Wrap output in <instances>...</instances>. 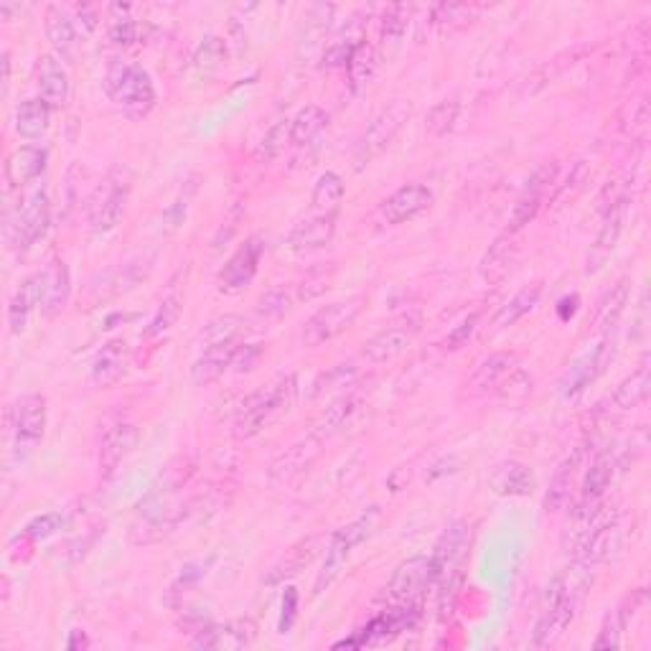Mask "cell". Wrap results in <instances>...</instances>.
<instances>
[{
  "mask_svg": "<svg viewBox=\"0 0 651 651\" xmlns=\"http://www.w3.org/2000/svg\"><path fill=\"white\" fill-rule=\"evenodd\" d=\"M295 384H298V379H295L293 374H288V377L270 384L268 390H260L247 397V400L242 402L240 412H237V420H234V435L240 440L255 438V435L268 428L275 418H280L283 412H288L295 400Z\"/></svg>",
  "mask_w": 651,
  "mask_h": 651,
  "instance_id": "obj_1",
  "label": "cell"
},
{
  "mask_svg": "<svg viewBox=\"0 0 651 651\" xmlns=\"http://www.w3.org/2000/svg\"><path fill=\"white\" fill-rule=\"evenodd\" d=\"M105 90L130 120H143L156 107V87L151 74L138 64L115 62L105 77Z\"/></svg>",
  "mask_w": 651,
  "mask_h": 651,
  "instance_id": "obj_2",
  "label": "cell"
},
{
  "mask_svg": "<svg viewBox=\"0 0 651 651\" xmlns=\"http://www.w3.org/2000/svg\"><path fill=\"white\" fill-rule=\"evenodd\" d=\"M377 522H379V514L374 512V509H369L367 514H362V517L354 519L351 524L336 529V535L331 537V542H329V550H326V560H323L321 573H318V578H316V588H313V593H316V596H321L323 590L329 588V585L339 578L341 570H344V565H346V560H349L351 550H354L357 545H362L364 540H369V537L374 535Z\"/></svg>",
  "mask_w": 651,
  "mask_h": 651,
  "instance_id": "obj_3",
  "label": "cell"
},
{
  "mask_svg": "<svg viewBox=\"0 0 651 651\" xmlns=\"http://www.w3.org/2000/svg\"><path fill=\"white\" fill-rule=\"evenodd\" d=\"M364 306H367V298H364V295H354V298H346V301H336L329 303V306L318 308L306 321L303 344L316 349V346L334 341L336 336H341L346 329L354 326V321H357L359 313L364 311Z\"/></svg>",
  "mask_w": 651,
  "mask_h": 651,
  "instance_id": "obj_4",
  "label": "cell"
},
{
  "mask_svg": "<svg viewBox=\"0 0 651 651\" xmlns=\"http://www.w3.org/2000/svg\"><path fill=\"white\" fill-rule=\"evenodd\" d=\"M13 430V453L18 461L28 458L39 448L46 433V397L44 395H23L11 410Z\"/></svg>",
  "mask_w": 651,
  "mask_h": 651,
  "instance_id": "obj_5",
  "label": "cell"
},
{
  "mask_svg": "<svg viewBox=\"0 0 651 651\" xmlns=\"http://www.w3.org/2000/svg\"><path fill=\"white\" fill-rule=\"evenodd\" d=\"M435 583H438V575H435L433 557L415 555L397 565L390 583H387V596L400 606H418L430 585Z\"/></svg>",
  "mask_w": 651,
  "mask_h": 651,
  "instance_id": "obj_6",
  "label": "cell"
},
{
  "mask_svg": "<svg viewBox=\"0 0 651 651\" xmlns=\"http://www.w3.org/2000/svg\"><path fill=\"white\" fill-rule=\"evenodd\" d=\"M46 224H49V191L44 186H36L18 209L16 219L6 224L8 245L26 250L46 232Z\"/></svg>",
  "mask_w": 651,
  "mask_h": 651,
  "instance_id": "obj_7",
  "label": "cell"
},
{
  "mask_svg": "<svg viewBox=\"0 0 651 651\" xmlns=\"http://www.w3.org/2000/svg\"><path fill=\"white\" fill-rule=\"evenodd\" d=\"M128 191L130 184L123 181L120 176H107L100 186H97L95 196L90 204V224L92 232L107 234L123 222L125 217V204H128Z\"/></svg>",
  "mask_w": 651,
  "mask_h": 651,
  "instance_id": "obj_8",
  "label": "cell"
},
{
  "mask_svg": "<svg viewBox=\"0 0 651 651\" xmlns=\"http://www.w3.org/2000/svg\"><path fill=\"white\" fill-rule=\"evenodd\" d=\"M262 252H265V242L260 237H250L245 240V245H240V250L234 252L224 268L219 270L217 288L219 293L224 295H237L252 283V278L257 275V268H260Z\"/></svg>",
  "mask_w": 651,
  "mask_h": 651,
  "instance_id": "obj_9",
  "label": "cell"
},
{
  "mask_svg": "<svg viewBox=\"0 0 651 651\" xmlns=\"http://www.w3.org/2000/svg\"><path fill=\"white\" fill-rule=\"evenodd\" d=\"M468 540H471V532H468V524L463 522H453L451 527L443 532V537L435 545L433 565H435V575L440 580H446L448 585H456L458 575H461L463 560H466L468 552Z\"/></svg>",
  "mask_w": 651,
  "mask_h": 651,
  "instance_id": "obj_10",
  "label": "cell"
},
{
  "mask_svg": "<svg viewBox=\"0 0 651 651\" xmlns=\"http://www.w3.org/2000/svg\"><path fill=\"white\" fill-rule=\"evenodd\" d=\"M418 331H420L418 316L402 318V321L392 323V326L382 329L379 334H374L372 339L364 344L362 357L367 359L369 364L392 362L395 357H400L402 351H407V346L412 344V339H415Z\"/></svg>",
  "mask_w": 651,
  "mask_h": 651,
  "instance_id": "obj_11",
  "label": "cell"
},
{
  "mask_svg": "<svg viewBox=\"0 0 651 651\" xmlns=\"http://www.w3.org/2000/svg\"><path fill=\"white\" fill-rule=\"evenodd\" d=\"M257 626L252 618H234L227 624H212L196 631V639L191 641L194 649L212 651H240L255 641Z\"/></svg>",
  "mask_w": 651,
  "mask_h": 651,
  "instance_id": "obj_12",
  "label": "cell"
},
{
  "mask_svg": "<svg viewBox=\"0 0 651 651\" xmlns=\"http://www.w3.org/2000/svg\"><path fill=\"white\" fill-rule=\"evenodd\" d=\"M433 204V191L423 184H407L400 186L390 199H384L379 206V214L387 224L397 227V224L412 222L423 212H428V206Z\"/></svg>",
  "mask_w": 651,
  "mask_h": 651,
  "instance_id": "obj_13",
  "label": "cell"
},
{
  "mask_svg": "<svg viewBox=\"0 0 651 651\" xmlns=\"http://www.w3.org/2000/svg\"><path fill=\"white\" fill-rule=\"evenodd\" d=\"M407 117H410V102L392 100L390 105L382 107V112L374 117L367 135H364V153H367V158L382 153L397 138L402 125L407 123Z\"/></svg>",
  "mask_w": 651,
  "mask_h": 651,
  "instance_id": "obj_14",
  "label": "cell"
},
{
  "mask_svg": "<svg viewBox=\"0 0 651 651\" xmlns=\"http://www.w3.org/2000/svg\"><path fill=\"white\" fill-rule=\"evenodd\" d=\"M140 433L133 423H115L102 435L100 471L105 479L115 476V471L125 463V458L138 448Z\"/></svg>",
  "mask_w": 651,
  "mask_h": 651,
  "instance_id": "obj_15",
  "label": "cell"
},
{
  "mask_svg": "<svg viewBox=\"0 0 651 651\" xmlns=\"http://www.w3.org/2000/svg\"><path fill=\"white\" fill-rule=\"evenodd\" d=\"M552 171H555L552 166H542V168H537L532 176H529L522 196H519L517 204H514L512 217H509V229H507L509 234H517L519 229H524L529 222H532V219L537 217L542 201H545L547 186H550V181H552Z\"/></svg>",
  "mask_w": 651,
  "mask_h": 651,
  "instance_id": "obj_16",
  "label": "cell"
},
{
  "mask_svg": "<svg viewBox=\"0 0 651 651\" xmlns=\"http://www.w3.org/2000/svg\"><path fill=\"white\" fill-rule=\"evenodd\" d=\"M321 446H323V438L316 433H311L306 440L290 446L288 451L280 453V456L273 461V466H270V479H273L275 484H288V481H293L295 476H301V473L316 461L318 453H321Z\"/></svg>",
  "mask_w": 651,
  "mask_h": 651,
  "instance_id": "obj_17",
  "label": "cell"
},
{
  "mask_svg": "<svg viewBox=\"0 0 651 651\" xmlns=\"http://www.w3.org/2000/svg\"><path fill=\"white\" fill-rule=\"evenodd\" d=\"M489 489L496 496L524 499V496H532V491H535V476H532V471L524 463L501 461L489 473Z\"/></svg>",
  "mask_w": 651,
  "mask_h": 651,
  "instance_id": "obj_18",
  "label": "cell"
},
{
  "mask_svg": "<svg viewBox=\"0 0 651 651\" xmlns=\"http://www.w3.org/2000/svg\"><path fill=\"white\" fill-rule=\"evenodd\" d=\"M36 84H39V97L51 107V110H62L69 100V77L67 69L54 54H44L39 59V69H36Z\"/></svg>",
  "mask_w": 651,
  "mask_h": 651,
  "instance_id": "obj_19",
  "label": "cell"
},
{
  "mask_svg": "<svg viewBox=\"0 0 651 651\" xmlns=\"http://www.w3.org/2000/svg\"><path fill=\"white\" fill-rule=\"evenodd\" d=\"M624 229V199H613V204L606 206V217H603V227L596 237V245L590 250L588 257V273H596L603 268V262L613 255Z\"/></svg>",
  "mask_w": 651,
  "mask_h": 651,
  "instance_id": "obj_20",
  "label": "cell"
},
{
  "mask_svg": "<svg viewBox=\"0 0 651 651\" xmlns=\"http://www.w3.org/2000/svg\"><path fill=\"white\" fill-rule=\"evenodd\" d=\"M46 158L49 156L39 145H21V148H16L6 158V184L11 189H21V186L36 181L44 173Z\"/></svg>",
  "mask_w": 651,
  "mask_h": 651,
  "instance_id": "obj_21",
  "label": "cell"
},
{
  "mask_svg": "<svg viewBox=\"0 0 651 651\" xmlns=\"http://www.w3.org/2000/svg\"><path fill=\"white\" fill-rule=\"evenodd\" d=\"M336 232V214H316L311 219H303L293 227L288 237L290 250L295 252H311L318 247H326L334 240Z\"/></svg>",
  "mask_w": 651,
  "mask_h": 651,
  "instance_id": "obj_22",
  "label": "cell"
},
{
  "mask_svg": "<svg viewBox=\"0 0 651 651\" xmlns=\"http://www.w3.org/2000/svg\"><path fill=\"white\" fill-rule=\"evenodd\" d=\"M514 260H517V242H514L512 234H501L489 245V250L484 252L479 265L481 278L489 285H499L507 280V275L512 273Z\"/></svg>",
  "mask_w": 651,
  "mask_h": 651,
  "instance_id": "obj_23",
  "label": "cell"
},
{
  "mask_svg": "<svg viewBox=\"0 0 651 651\" xmlns=\"http://www.w3.org/2000/svg\"><path fill=\"white\" fill-rule=\"evenodd\" d=\"M608 359H611V346H608V339H603L596 349L590 351V354H585L580 362H575L573 367H570L568 377H565V382H562V395L565 397L580 395V392H583L585 387H588V384L593 382L603 369H606Z\"/></svg>",
  "mask_w": 651,
  "mask_h": 651,
  "instance_id": "obj_24",
  "label": "cell"
},
{
  "mask_svg": "<svg viewBox=\"0 0 651 651\" xmlns=\"http://www.w3.org/2000/svg\"><path fill=\"white\" fill-rule=\"evenodd\" d=\"M41 295H44V273L28 275L18 290L13 293L11 306H8V326L13 334H23L26 331L28 316L41 306Z\"/></svg>",
  "mask_w": 651,
  "mask_h": 651,
  "instance_id": "obj_25",
  "label": "cell"
},
{
  "mask_svg": "<svg viewBox=\"0 0 651 651\" xmlns=\"http://www.w3.org/2000/svg\"><path fill=\"white\" fill-rule=\"evenodd\" d=\"M130 364V349L123 339H115L110 344L102 346L97 351L95 362H92V379L100 387H112L115 382L125 377Z\"/></svg>",
  "mask_w": 651,
  "mask_h": 651,
  "instance_id": "obj_26",
  "label": "cell"
},
{
  "mask_svg": "<svg viewBox=\"0 0 651 651\" xmlns=\"http://www.w3.org/2000/svg\"><path fill=\"white\" fill-rule=\"evenodd\" d=\"M69 290H72V278H69L67 262L54 260L44 270V295H41V311H44V316H56L67 306Z\"/></svg>",
  "mask_w": 651,
  "mask_h": 651,
  "instance_id": "obj_27",
  "label": "cell"
},
{
  "mask_svg": "<svg viewBox=\"0 0 651 651\" xmlns=\"http://www.w3.org/2000/svg\"><path fill=\"white\" fill-rule=\"evenodd\" d=\"M240 346L229 344V346H212V349L201 351V357L196 359L194 367H191V379L199 387H206V384L217 382L234 362V354H237Z\"/></svg>",
  "mask_w": 651,
  "mask_h": 651,
  "instance_id": "obj_28",
  "label": "cell"
},
{
  "mask_svg": "<svg viewBox=\"0 0 651 651\" xmlns=\"http://www.w3.org/2000/svg\"><path fill=\"white\" fill-rule=\"evenodd\" d=\"M51 125V107L41 97L26 100L16 110V133L26 140L44 138Z\"/></svg>",
  "mask_w": 651,
  "mask_h": 651,
  "instance_id": "obj_29",
  "label": "cell"
},
{
  "mask_svg": "<svg viewBox=\"0 0 651 651\" xmlns=\"http://www.w3.org/2000/svg\"><path fill=\"white\" fill-rule=\"evenodd\" d=\"M44 28H46V39L51 41L56 51L62 56L72 54L74 44H77V26H74V18L64 11L62 6H49L46 8V18H44Z\"/></svg>",
  "mask_w": 651,
  "mask_h": 651,
  "instance_id": "obj_30",
  "label": "cell"
},
{
  "mask_svg": "<svg viewBox=\"0 0 651 651\" xmlns=\"http://www.w3.org/2000/svg\"><path fill=\"white\" fill-rule=\"evenodd\" d=\"M517 362H519L517 354H512V351H499V354H491L489 359H484V362L476 367V372H473L471 384H468V387H473V390H489V387H496L501 379L517 369Z\"/></svg>",
  "mask_w": 651,
  "mask_h": 651,
  "instance_id": "obj_31",
  "label": "cell"
},
{
  "mask_svg": "<svg viewBox=\"0 0 651 651\" xmlns=\"http://www.w3.org/2000/svg\"><path fill=\"white\" fill-rule=\"evenodd\" d=\"M649 387H651V367H649V359H644L631 377H626L624 382L618 384L616 392H613V405H616L618 410H631V407L641 405V402L649 397Z\"/></svg>",
  "mask_w": 651,
  "mask_h": 651,
  "instance_id": "obj_32",
  "label": "cell"
},
{
  "mask_svg": "<svg viewBox=\"0 0 651 651\" xmlns=\"http://www.w3.org/2000/svg\"><path fill=\"white\" fill-rule=\"evenodd\" d=\"M329 125V115L326 110H321L318 105H308L303 110L295 112V117L290 120V133L288 140L293 145H308L313 138L321 135V130Z\"/></svg>",
  "mask_w": 651,
  "mask_h": 651,
  "instance_id": "obj_33",
  "label": "cell"
},
{
  "mask_svg": "<svg viewBox=\"0 0 651 651\" xmlns=\"http://www.w3.org/2000/svg\"><path fill=\"white\" fill-rule=\"evenodd\" d=\"M341 199H344V181H341L339 173H321L316 186H313L311 196V204L313 209H316V214H336L339 212Z\"/></svg>",
  "mask_w": 651,
  "mask_h": 651,
  "instance_id": "obj_34",
  "label": "cell"
},
{
  "mask_svg": "<svg viewBox=\"0 0 651 651\" xmlns=\"http://www.w3.org/2000/svg\"><path fill=\"white\" fill-rule=\"evenodd\" d=\"M377 64H379L377 49L364 41V44L354 51L349 67H346L349 69V87L354 95H359V92L367 90V84L372 82L374 74H377Z\"/></svg>",
  "mask_w": 651,
  "mask_h": 651,
  "instance_id": "obj_35",
  "label": "cell"
},
{
  "mask_svg": "<svg viewBox=\"0 0 651 651\" xmlns=\"http://www.w3.org/2000/svg\"><path fill=\"white\" fill-rule=\"evenodd\" d=\"M542 288L540 285H529V288H522L517 295H514L512 301L507 306L501 308L499 313L494 316V329H507V326H514L522 316H527L529 311H535L537 301H540Z\"/></svg>",
  "mask_w": 651,
  "mask_h": 651,
  "instance_id": "obj_36",
  "label": "cell"
},
{
  "mask_svg": "<svg viewBox=\"0 0 651 651\" xmlns=\"http://www.w3.org/2000/svg\"><path fill=\"white\" fill-rule=\"evenodd\" d=\"M362 44H364L362 26L349 28V31H344V34L339 36V39L331 41V44L326 46V51H323V67L329 69L349 67L351 56H354V51H357Z\"/></svg>",
  "mask_w": 651,
  "mask_h": 651,
  "instance_id": "obj_37",
  "label": "cell"
},
{
  "mask_svg": "<svg viewBox=\"0 0 651 651\" xmlns=\"http://www.w3.org/2000/svg\"><path fill=\"white\" fill-rule=\"evenodd\" d=\"M613 471H616V461H613L611 453H601V456H596V461L590 463L588 476H585L583 501L603 499V494H606L608 486H611L613 481Z\"/></svg>",
  "mask_w": 651,
  "mask_h": 651,
  "instance_id": "obj_38",
  "label": "cell"
},
{
  "mask_svg": "<svg viewBox=\"0 0 651 651\" xmlns=\"http://www.w3.org/2000/svg\"><path fill=\"white\" fill-rule=\"evenodd\" d=\"M240 334H242V318L219 316V318H214V321L209 323L204 331H201V349L237 344Z\"/></svg>",
  "mask_w": 651,
  "mask_h": 651,
  "instance_id": "obj_39",
  "label": "cell"
},
{
  "mask_svg": "<svg viewBox=\"0 0 651 651\" xmlns=\"http://www.w3.org/2000/svg\"><path fill=\"white\" fill-rule=\"evenodd\" d=\"M181 306H184V298H181L179 290L176 288L168 290V295L161 301V306H158L156 316H153L151 323H148L145 336H148V339H153V336H158V334H163V331L171 329L173 323L179 321Z\"/></svg>",
  "mask_w": 651,
  "mask_h": 651,
  "instance_id": "obj_40",
  "label": "cell"
},
{
  "mask_svg": "<svg viewBox=\"0 0 651 651\" xmlns=\"http://www.w3.org/2000/svg\"><path fill=\"white\" fill-rule=\"evenodd\" d=\"M578 461H580V451L575 453L570 461H565L560 468H557L555 479H552L550 491H547V499H545L547 512H557V509L568 501L570 484H573V473H575V466H578Z\"/></svg>",
  "mask_w": 651,
  "mask_h": 651,
  "instance_id": "obj_41",
  "label": "cell"
},
{
  "mask_svg": "<svg viewBox=\"0 0 651 651\" xmlns=\"http://www.w3.org/2000/svg\"><path fill=\"white\" fill-rule=\"evenodd\" d=\"M227 62V41L222 36H206L199 44L194 54V69L196 72H214Z\"/></svg>",
  "mask_w": 651,
  "mask_h": 651,
  "instance_id": "obj_42",
  "label": "cell"
},
{
  "mask_svg": "<svg viewBox=\"0 0 651 651\" xmlns=\"http://www.w3.org/2000/svg\"><path fill=\"white\" fill-rule=\"evenodd\" d=\"M357 405H359V400L354 395L341 397V400H336L334 405L326 407V412H323L321 423L316 425V430H313V433L321 435V438H323V435H329V433H334V430L344 428V423L351 418V415H354V410H357Z\"/></svg>",
  "mask_w": 651,
  "mask_h": 651,
  "instance_id": "obj_43",
  "label": "cell"
},
{
  "mask_svg": "<svg viewBox=\"0 0 651 651\" xmlns=\"http://www.w3.org/2000/svg\"><path fill=\"white\" fill-rule=\"evenodd\" d=\"M626 626H629V598H626L624 606L616 608V611L606 618L601 636L596 639L593 649H618V646H621V634L626 631Z\"/></svg>",
  "mask_w": 651,
  "mask_h": 651,
  "instance_id": "obj_44",
  "label": "cell"
},
{
  "mask_svg": "<svg viewBox=\"0 0 651 651\" xmlns=\"http://www.w3.org/2000/svg\"><path fill=\"white\" fill-rule=\"evenodd\" d=\"M407 28H410V8L407 6H390L382 16V34L384 44H400L405 39Z\"/></svg>",
  "mask_w": 651,
  "mask_h": 651,
  "instance_id": "obj_45",
  "label": "cell"
},
{
  "mask_svg": "<svg viewBox=\"0 0 651 651\" xmlns=\"http://www.w3.org/2000/svg\"><path fill=\"white\" fill-rule=\"evenodd\" d=\"M458 110H461V105H458L456 100L438 102V105L428 112V133L433 135V138H443V135L451 133L458 120Z\"/></svg>",
  "mask_w": 651,
  "mask_h": 651,
  "instance_id": "obj_46",
  "label": "cell"
},
{
  "mask_svg": "<svg viewBox=\"0 0 651 651\" xmlns=\"http://www.w3.org/2000/svg\"><path fill=\"white\" fill-rule=\"evenodd\" d=\"M476 13V8L466 6V3H440V6L433 8V18L438 26L443 28H456L468 23Z\"/></svg>",
  "mask_w": 651,
  "mask_h": 651,
  "instance_id": "obj_47",
  "label": "cell"
},
{
  "mask_svg": "<svg viewBox=\"0 0 651 651\" xmlns=\"http://www.w3.org/2000/svg\"><path fill=\"white\" fill-rule=\"evenodd\" d=\"M288 133H290V120H288V125H285V123L273 125V128L268 130V135L262 138V143L257 145L255 161L257 163H270V161H273V158L278 156L280 151H283L285 135H288Z\"/></svg>",
  "mask_w": 651,
  "mask_h": 651,
  "instance_id": "obj_48",
  "label": "cell"
},
{
  "mask_svg": "<svg viewBox=\"0 0 651 651\" xmlns=\"http://www.w3.org/2000/svg\"><path fill=\"white\" fill-rule=\"evenodd\" d=\"M626 301H629V283H626V280H621V283L616 285V290L611 293V298H608L606 308H603V311H606V326H603V329L611 331L613 326H616L618 316L624 313Z\"/></svg>",
  "mask_w": 651,
  "mask_h": 651,
  "instance_id": "obj_49",
  "label": "cell"
},
{
  "mask_svg": "<svg viewBox=\"0 0 651 651\" xmlns=\"http://www.w3.org/2000/svg\"><path fill=\"white\" fill-rule=\"evenodd\" d=\"M110 39H112V44H117V46L135 44V41H138V23H135L130 16L112 18Z\"/></svg>",
  "mask_w": 651,
  "mask_h": 651,
  "instance_id": "obj_50",
  "label": "cell"
},
{
  "mask_svg": "<svg viewBox=\"0 0 651 651\" xmlns=\"http://www.w3.org/2000/svg\"><path fill=\"white\" fill-rule=\"evenodd\" d=\"M288 308H290V298H288V293L280 288L270 290L268 295H262L260 303H257V311H260L262 316H273V318L288 313Z\"/></svg>",
  "mask_w": 651,
  "mask_h": 651,
  "instance_id": "obj_51",
  "label": "cell"
},
{
  "mask_svg": "<svg viewBox=\"0 0 651 651\" xmlns=\"http://www.w3.org/2000/svg\"><path fill=\"white\" fill-rule=\"evenodd\" d=\"M476 323H479V313H471L468 318H463V321L458 323L456 329H453L451 334L446 336V341H443V349H446V351L461 349V346L466 344L468 339H471L473 331H476Z\"/></svg>",
  "mask_w": 651,
  "mask_h": 651,
  "instance_id": "obj_52",
  "label": "cell"
},
{
  "mask_svg": "<svg viewBox=\"0 0 651 651\" xmlns=\"http://www.w3.org/2000/svg\"><path fill=\"white\" fill-rule=\"evenodd\" d=\"M62 529V517L59 514H44V517H36L34 522H28L26 535L31 540H46V537L56 535Z\"/></svg>",
  "mask_w": 651,
  "mask_h": 651,
  "instance_id": "obj_53",
  "label": "cell"
},
{
  "mask_svg": "<svg viewBox=\"0 0 651 651\" xmlns=\"http://www.w3.org/2000/svg\"><path fill=\"white\" fill-rule=\"evenodd\" d=\"M295 618H298V593L288 585L283 593V603H280V634H290V629L295 626Z\"/></svg>",
  "mask_w": 651,
  "mask_h": 651,
  "instance_id": "obj_54",
  "label": "cell"
},
{
  "mask_svg": "<svg viewBox=\"0 0 651 651\" xmlns=\"http://www.w3.org/2000/svg\"><path fill=\"white\" fill-rule=\"evenodd\" d=\"M260 357H262V344H245L237 349V354H234L232 367L237 369V372H250V369H255V364L260 362Z\"/></svg>",
  "mask_w": 651,
  "mask_h": 651,
  "instance_id": "obj_55",
  "label": "cell"
},
{
  "mask_svg": "<svg viewBox=\"0 0 651 651\" xmlns=\"http://www.w3.org/2000/svg\"><path fill=\"white\" fill-rule=\"evenodd\" d=\"M90 644V641H87V636L82 634V631H72V639L67 641V649H84V646Z\"/></svg>",
  "mask_w": 651,
  "mask_h": 651,
  "instance_id": "obj_56",
  "label": "cell"
}]
</instances>
